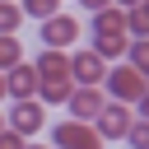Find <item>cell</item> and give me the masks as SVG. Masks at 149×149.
Segmentation results:
<instances>
[{"mask_svg": "<svg viewBox=\"0 0 149 149\" xmlns=\"http://www.w3.org/2000/svg\"><path fill=\"white\" fill-rule=\"evenodd\" d=\"M23 149H37V144H23Z\"/></svg>", "mask_w": 149, "mask_h": 149, "instance_id": "7402d4cb", "label": "cell"}, {"mask_svg": "<svg viewBox=\"0 0 149 149\" xmlns=\"http://www.w3.org/2000/svg\"><path fill=\"white\" fill-rule=\"evenodd\" d=\"M102 74H107V65H102L93 51H74V56H70V84H79V88H98Z\"/></svg>", "mask_w": 149, "mask_h": 149, "instance_id": "5b68a950", "label": "cell"}, {"mask_svg": "<svg viewBox=\"0 0 149 149\" xmlns=\"http://www.w3.org/2000/svg\"><path fill=\"white\" fill-rule=\"evenodd\" d=\"M0 130H5V116H0Z\"/></svg>", "mask_w": 149, "mask_h": 149, "instance_id": "603a6c76", "label": "cell"}, {"mask_svg": "<svg viewBox=\"0 0 149 149\" xmlns=\"http://www.w3.org/2000/svg\"><path fill=\"white\" fill-rule=\"evenodd\" d=\"M121 140H130V149H144V144H149V121H144V116H130V126H126Z\"/></svg>", "mask_w": 149, "mask_h": 149, "instance_id": "e0dca14e", "label": "cell"}, {"mask_svg": "<svg viewBox=\"0 0 149 149\" xmlns=\"http://www.w3.org/2000/svg\"><path fill=\"white\" fill-rule=\"evenodd\" d=\"M70 88H74L70 79H37V93H33V98H37L42 107H65Z\"/></svg>", "mask_w": 149, "mask_h": 149, "instance_id": "8fae6325", "label": "cell"}, {"mask_svg": "<svg viewBox=\"0 0 149 149\" xmlns=\"http://www.w3.org/2000/svg\"><path fill=\"white\" fill-rule=\"evenodd\" d=\"M42 121H47V112H42V102H37V98H19V102L9 107V116H5V126H9L14 135H23V140H28V135H37V130H42Z\"/></svg>", "mask_w": 149, "mask_h": 149, "instance_id": "7a4b0ae2", "label": "cell"}, {"mask_svg": "<svg viewBox=\"0 0 149 149\" xmlns=\"http://www.w3.org/2000/svg\"><path fill=\"white\" fill-rule=\"evenodd\" d=\"M33 93H37V70L28 61H19L14 70H5V98L19 102V98H33Z\"/></svg>", "mask_w": 149, "mask_h": 149, "instance_id": "ba28073f", "label": "cell"}, {"mask_svg": "<svg viewBox=\"0 0 149 149\" xmlns=\"http://www.w3.org/2000/svg\"><path fill=\"white\" fill-rule=\"evenodd\" d=\"M93 37H107V42H116V37H126V14H121L116 5H107V9H98V14H93Z\"/></svg>", "mask_w": 149, "mask_h": 149, "instance_id": "9c48e42d", "label": "cell"}, {"mask_svg": "<svg viewBox=\"0 0 149 149\" xmlns=\"http://www.w3.org/2000/svg\"><path fill=\"white\" fill-rule=\"evenodd\" d=\"M79 5H84V9H93V14H98V9H107V5H112V0H79Z\"/></svg>", "mask_w": 149, "mask_h": 149, "instance_id": "d6986e66", "label": "cell"}, {"mask_svg": "<svg viewBox=\"0 0 149 149\" xmlns=\"http://www.w3.org/2000/svg\"><path fill=\"white\" fill-rule=\"evenodd\" d=\"M19 23H23L19 5H14V0H0V37H14V33H19Z\"/></svg>", "mask_w": 149, "mask_h": 149, "instance_id": "9a60e30c", "label": "cell"}, {"mask_svg": "<svg viewBox=\"0 0 149 149\" xmlns=\"http://www.w3.org/2000/svg\"><path fill=\"white\" fill-rule=\"evenodd\" d=\"M74 37H79V23H74L70 14H51V19L42 23V42H47L51 51H65Z\"/></svg>", "mask_w": 149, "mask_h": 149, "instance_id": "52a82bcc", "label": "cell"}, {"mask_svg": "<svg viewBox=\"0 0 149 149\" xmlns=\"http://www.w3.org/2000/svg\"><path fill=\"white\" fill-rule=\"evenodd\" d=\"M51 144L56 149H102V140H98V130L88 121H61L51 130Z\"/></svg>", "mask_w": 149, "mask_h": 149, "instance_id": "277c9868", "label": "cell"}, {"mask_svg": "<svg viewBox=\"0 0 149 149\" xmlns=\"http://www.w3.org/2000/svg\"><path fill=\"white\" fill-rule=\"evenodd\" d=\"M126 65L140 70V74L149 70V42H144V37H130V42H126Z\"/></svg>", "mask_w": 149, "mask_h": 149, "instance_id": "5bb4252c", "label": "cell"}, {"mask_svg": "<svg viewBox=\"0 0 149 149\" xmlns=\"http://www.w3.org/2000/svg\"><path fill=\"white\" fill-rule=\"evenodd\" d=\"M33 70H37V79H70V56L47 47V51L37 56V65H33Z\"/></svg>", "mask_w": 149, "mask_h": 149, "instance_id": "30bf717a", "label": "cell"}, {"mask_svg": "<svg viewBox=\"0 0 149 149\" xmlns=\"http://www.w3.org/2000/svg\"><path fill=\"white\" fill-rule=\"evenodd\" d=\"M19 14H23V19L47 23L51 14H61V0H19Z\"/></svg>", "mask_w": 149, "mask_h": 149, "instance_id": "7c38bea8", "label": "cell"}, {"mask_svg": "<svg viewBox=\"0 0 149 149\" xmlns=\"http://www.w3.org/2000/svg\"><path fill=\"white\" fill-rule=\"evenodd\" d=\"M23 144H28V140H23V135H14L9 126L0 130V149H23Z\"/></svg>", "mask_w": 149, "mask_h": 149, "instance_id": "ac0fdd59", "label": "cell"}, {"mask_svg": "<svg viewBox=\"0 0 149 149\" xmlns=\"http://www.w3.org/2000/svg\"><path fill=\"white\" fill-rule=\"evenodd\" d=\"M116 9H135V5H144V0H112Z\"/></svg>", "mask_w": 149, "mask_h": 149, "instance_id": "ffe728a7", "label": "cell"}, {"mask_svg": "<svg viewBox=\"0 0 149 149\" xmlns=\"http://www.w3.org/2000/svg\"><path fill=\"white\" fill-rule=\"evenodd\" d=\"M23 61V47H19V37H0V74L5 70H14Z\"/></svg>", "mask_w": 149, "mask_h": 149, "instance_id": "2e32d148", "label": "cell"}, {"mask_svg": "<svg viewBox=\"0 0 149 149\" xmlns=\"http://www.w3.org/2000/svg\"><path fill=\"white\" fill-rule=\"evenodd\" d=\"M0 98H5V74H0Z\"/></svg>", "mask_w": 149, "mask_h": 149, "instance_id": "44dd1931", "label": "cell"}, {"mask_svg": "<svg viewBox=\"0 0 149 149\" xmlns=\"http://www.w3.org/2000/svg\"><path fill=\"white\" fill-rule=\"evenodd\" d=\"M102 102H107V93H102V88H70V98H65L70 121H93V116L102 112Z\"/></svg>", "mask_w": 149, "mask_h": 149, "instance_id": "8992f818", "label": "cell"}, {"mask_svg": "<svg viewBox=\"0 0 149 149\" xmlns=\"http://www.w3.org/2000/svg\"><path fill=\"white\" fill-rule=\"evenodd\" d=\"M121 14H126V37H149V5H135Z\"/></svg>", "mask_w": 149, "mask_h": 149, "instance_id": "4fadbf2b", "label": "cell"}, {"mask_svg": "<svg viewBox=\"0 0 149 149\" xmlns=\"http://www.w3.org/2000/svg\"><path fill=\"white\" fill-rule=\"evenodd\" d=\"M102 93H112V102H126V107H135L140 98H149L144 93V74L140 70H130V65H112L107 74H102V84H98Z\"/></svg>", "mask_w": 149, "mask_h": 149, "instance_id": "6da1fadb", "label": "cell"}, {"mask_svg": "<svg viewBox=\"0 0 149 149\" xmlns=\"http://www.w3.org/2000/svg\"><path fill=\"white\" fill-rule=\"evenodd\" d=\"M130 116H135V112H130L126 102H102V112H98V116H93L88 126H93V130H98V140L107 144V140H121V135H126Z\"/></svg>", "mask_w": 149, "mask_h": 149, "instance_id": "3957f363", "label": "cell"}]
</instances>
